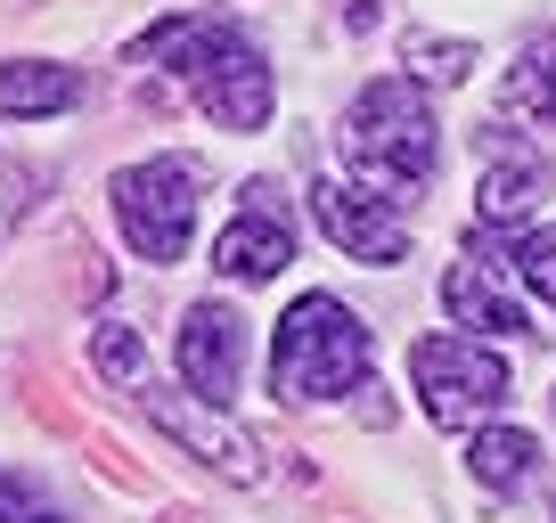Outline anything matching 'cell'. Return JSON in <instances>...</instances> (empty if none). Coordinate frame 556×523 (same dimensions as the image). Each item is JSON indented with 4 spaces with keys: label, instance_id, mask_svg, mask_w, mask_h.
Listing matches in <instances>:
<instances>
[{
    "label": "cell",
    "instance_id": "cell-1",
    "mask_svg": "<svg viewBox=\"0 0 556 523\" xmlns=\"http://www.w3.org/2000/svg\"><path fill=\"white\" fill-rule=\"evenodd\" d=\"M344 156H352V173H361L377 196H393V205H409V196L434 180V164H442V123H434V99H426V82H417V74H377V82L352 99V115H344Z\"/></svg>",
    "mask_w": 556,
    "mask_h": 523
},
{
    "label": "cell",
    "instance_id": "cell-2",
    "mask_svg": "<svg viewBox=\"0 0 556 523\" xmlns=\"http://www.w3.org/2000/svg\"><path fill=\"white\" fill-rule=\"evenodd\" d=\"M368 360H377V344H368L361 311H344L336 295H303L287 303V319L270 335V393L287 409L344 401V393L368 384Z\"/></svg>",
    "mask_w": 556,
    "mask_h": 523
},
{
    "label": "cell",
    "instance_id": "cell-3",
    "mask_svg": "<svg viewBox=\"0 0 556 523\" xmlns=\"http://www.w3.org/2000/svg\"><path fill=\"white\" fill-rule=\"evenodd\" d=\"M197 196H205V164L197 156H139L115 173V229L139 262H180L197 238Z\"/></svg>",
    "mask_w": 556,
    "mask_h": 523
},
{
    "label": "cell",
    "instance_id": "cell-4",
    "mask_svg": "<svg viewBox=\"0 0 556 523\" xmlns=\"http://www.w3.org/2000/svg\"><path fill=\"white\" fill-rule=\"evenodd\" d=\"M409 377H417V393H426V418L434 425H483L491 409L516 393L507 360L491 344H475V335H426V344L409 352Z\"/></svg>",
    "mask_w": 556,
    "mask_h": 523
},
{
    "label": "cell",
    "instance_id": "cell-5",
    "mask_svg": "<svg viewBox=\"0 0 556 523\" xmlns=\"http://www.w3.org/2000/svg\"><path fill=\"white\" fill-rule=\"evenodd\" d=\"M139 409L156 418V434H164V442H180L189 458H205V467H213V474H229V483H254V474H262L254 442H245V434H238V425H229L213 401H197V393H164V384H139Z\"/></svg>",
    "mask_w": 556,
    "mask_h": 523
},
{
    "label": "cell",
    "instance_id": "cell-6",
    "mask_svg": "<svg viewBox=\"0 0 556 523\" xmlns=\"http://www.w3.org/2000/svg\"><path fill=\"white\" fill-rule=\"evenodd\" d=\"M312 221H319L328 245H344L352 262H377V270H393V262L409 254V221H401L393 196H377V189L319 180V189H312Z\"/></svg>",
    "mask_w": 556,
    "mask_h": 523
},
{
    "label": "cell",
    "instance_id": "cell-7",
    "mask_svg": "<svg viewBox=\"0 0 556 523\" xmlns=\"http://www.w3.org/2000/svg\"><path fill=\"white\" fill-rule=\"evenodd\" d=\"M238 368H245V319L229 303H189V319H180V377H189V393L229 409L238 401Z\"/></svg>",
    "mask_w": 556,
    "mask_h": 523
},
{
    "label": "cell",
    "instance_id": "cell-8",
    "mask_svg": "<svg viewBox=\"0 0 556 523\" xmlns=\"http://www.w3.org/2000/svg\"><path fill=\"white\" fill-rule=\"evenodd\" d=\"M189 99L205 106V123H222V131H262V123H270V106H278V82H270V66H262L254 34H245L238 50L213 58V66L189 82Z\"/></svg>",
    "mask_w": 556,
    "mask_h": 523
},
{
    "label": "cell",
    "instance_id": "cell-9",
    "mask_svg": "<svg viewBox=\"0 0 556 523\" xmlns=\"http://www.w3.org/2000/svg\"><path fill=\"white\" fill-rule=\"evenodd\" d=\"M295 262V229L278 221V205H270V189H245V213L222 229V245H213V270L222 279H278Z\"/></svg>",
    "mask_w": 556,
    "mask_h": 523
},
{
    "label": "cell",
    "instance_id": "cell-10",
    "mask_svg": "<svg viewBox=\"0 0 556 523\" xmlns=\"http://www.w3.org/2000/svg\"><path fill=\"white\" fill-rule=\"evenodd\" d=\"M442 303H451L458 328H483V335H523L532 328V311L516 303V286L500 279V262H483V254H467V262L442 270Z\"/></svg>",
    "mask_w": 556,
    "mask_h": 523
},
{
    "label": "cell",
    "instance_id": "cell-11",
    "mask_svg": "<svg viewBox=\"0 0 556 523\" xmlns=\"http://www.w3.org/2000/svg\"><path fill=\"white\" fill-rule=\"evenodd\" d=\"M83 99V74L50 66V58H9L0 66V115L9 123H34V115H66Z\"/></svg>",
    "mask_w": 556,
    "mask_h": 523
},
{
    "label": "cell",
    "instance_id": "cell-12",
    "mask_svg": "<svg viewBox=\"0 0 556 523\" xmlns=\"http://www.w3.org/2000/svg\"><path fill=\"white\" fill-rule=\"evenodd\" d=\"M475 196H483V229H507V221L523 229V221L540 213V196H548V156H540V148L500 156V164L483 173V189H475Z\"/></svg>",
    "mask_w": 556,
    "mask_h": 523
},
{
    "label": "cell",
    "instance_id": "cell-13",
    "mask_svg": "<svg viewBox=\"0 0 556 523\" xmlns=\"http://www.w3.org/2000/svg\"><path fill=\"white\" fill-rule=\"evenodd\" d=\"M467 474H475L483 490H523V483L540 474V434H523V425H475Z\"/></svg>",
    "mask_w": 556,
    "mask_h": 523
},
{
    "label": "cell",
    "instance_id": "cell-14",
    "mask_svg": "<svg viewBox=\"0 0 556 523\" xmlns=\"http://www.w3.org/2000/svg\"><path fill=\"white\" fill-rule=\"evenodd\" d=\"M139 360H148V352H139V335L123 328V319H99V328H90V368H99L106 384H139Z\"/></svg>",
    "mask_w": 556,
    "mask_h": 523
},
{
    "label": "cell",
    "instance_id": "cell-15",
    "mask_svg": "<svg viewBox=\"0 0 556 523\" xmlns=\"http://www.w3.org/2000/svg\"><path fill=\"white\" fill-rule=\"evenodd\" d=\"M401 58L417 66V82H467L475 41H434V34H409V41H401Z\"/></svg>",
    "mask_w": 556,
    "mask_h": 523
},
{
    "label": "cell",
    "instance_id": "cell-16",
    "mask_svg": "<svg viewBox=\"0 0 556 523\" xmlns=\"http://www.w3.org/2000/svg\"><path fill=\"white\" fill-rule=\"evenodd\" d=\"M516 279L532 286L540 303H556V221H548V229H523V238H516Z\"/></svg>",
    "mask_w": 556,
    "mask_h": 523
},
{
    "label": "cell",
    "instance_id": "cell-17",
    "mask_svg": "<svg viewBox=\"0 0 556 523\" xmlns=\"http://www.w3.org/2000/svg\"><path fill=\"white\" fill-rule=\"evenodd\" d=\"M0 523H66V515H58V499L41 483H25V474L0 467Z\"/></svg>",
    "mask_w": 556,
    "mask_h": 523
},
{
    "label": "cell",
    "instance_id": "cell-18",
    "mask_svg": "<svg viewBox=\"0 0 556 523\" xmlns=\"http://www.w3.org/2000/svg\"><path fill=\"white\" fill-rule=\"evenodd\" d=\"M25 205H34V173L0 156V254H9V229L25 221Z\"/></svg>",
    "mask_w": 556,
    "mask_h": 523
}]
</instances>
